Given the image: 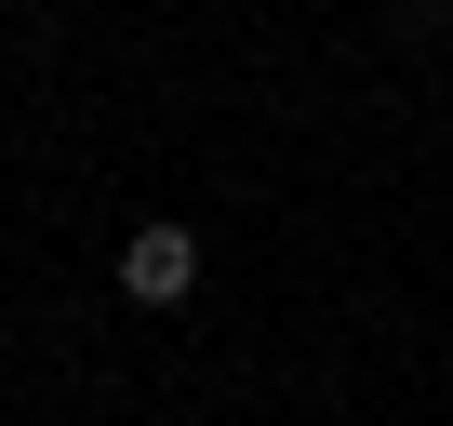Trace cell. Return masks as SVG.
Wrapping results in <instances>:
<instances>
[{
	"label": "cell",
	"mask_w": 453,
	"mask_h": 426,
	"mask_svg": "<svg viewBox=\"0 0 453 426\" xmlns=\"http://www.w3.org/2000/svg\"><path fill=\"white\" fill-rule=\"evenodd\" d=\"M120 293H134V307H187V293H200V227L147 213V227L120 240Z\"/></svg>",
	"instance_id": "obj_1"
}]
</instances>
